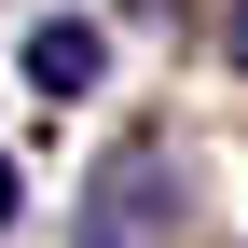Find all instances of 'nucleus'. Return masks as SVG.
Masks as SVG:
<instances>
[{
  "mask_svg": "<svg viewBox=\"0 0 248 248\" xmlns=\"http://www.w3.org/2000/svg\"><path fill=\"white\" fill-rule=\"evenodd\" d=\"M0 234H14V152H0Z\"/></svg>",
  "mask_w": 248,
  "mask_h": 248,
  "instance_id": "4",
  "label": "nucleus"
},
{
  "mask_svg": "<svg viewBox=\"0 0 248 248\" xmlns=\"http://www.w3.org/2000/svg\"><path fill=\"white\" fill-rule=\"evenodd\" d=\"M221 55H234V69H248V0H234V14H221Z\"/></svg>",
  "mask_w": 248,
  "mask_h": 248,
  "instance_id": "3",
  "label": "nucleus"
},
{
  "mask_svg": "<svg viewBox=\"0 0 248 248\" xmlns=\"http://www.w3.org/2000/svg\"><path fill=\"white\" fill-rule=\"evenodd\" d=\"M166 234H179V152L138 138V152H110V166H97V193H83V234H69V248H166Z\"/></svg>",
  "mask_w": 248,
  "mask_h": 248,
  "instance_id": "1",
  "label": "nucleus"
},
{
  "mask_svg": "<svg viewBox=\"0 0 248 248\" xmlns=\"http://www.w3.org/2000/svg\"><path fill=\"white\" fill-rule=\"evenodd\" d=\"M97 69H110V42L83 14H42V28H28V83H42V97H83Z\"/></svg>",
  "mask_w": 248,
  "mask_h": 248,
  "instance_id": "2",
  "label": "nucleus"
}]
</instances>
